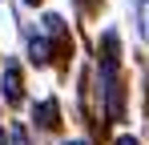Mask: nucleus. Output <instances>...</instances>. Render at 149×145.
I'll return each instance as SVG.
<instances>
[{"mask_svg": "<svg viewBox=\"0 0 149 145\" xmlns=\"http://www.w3.org/2000/svg\"><path fill=\"white\" fill-rule=\"evenodd\" d=\"M137 28H141V36L149 40V0H137Z\"/></svg>", "mask_w": 149, "mask_h": 145, "instance_id": "nucleus-4", "label": "nucleus"}, {"mask_svg": "<svg viewBox=\"0 0 149 145\" xmlns=\"http://www.w3.org/2000/svg\"><path fill=\"white\" fill-rule=\"evenodd\" d=\"M28 52H32V61H36V65H45V61H49V45H45L40 36H32V40H28Z\"/></svg>", "mask_w": 149, "mask_h": 145, "instance_id": "nucleus-3", "label": "nucleus"}, {"mask_svg": "<svg viewBox=\"0 0 149 145\" xmlns=\"http://www.w3.org/2000/svg\"><path fill=\"white\" fill-rule=\"evenodd\" d=\"M65 145H89V141H65Z\"/></svg>", "mask_w": 149, "mask_h": 145, "instance_id": "nucleus-6", "label": "nucleus"}, {"mask_svg": "<svg viewBox=\"0 0 149 145\" xmlns=\"http://www.w3.org/2000/svg\"><path fill=\"white\" fill-rule=\"evenodd\" d=\"M56 117H61V113H56V101H40V105H36V125H40V129H52Z\"/></svg>", "mask_w": 149, "mask_h": 145, "instance_id": "nucleus-2", "label": "nucleus"}, {"mask_svg": "<svg viewBox=\"0 0 149 145\" xmlns=\"http://www.w3.org/2000/svg\"><path fill=\"white\" fill-rule=\"evenodd\" d=\"M117 145H137V141H133V137H117Z\"/></svg>", "mask_w": 149, "mask_h": 145, "instance_id": "nucleus-5", "label": "nucleus"}, {"mask_svg": "<svg viewBox=\"0 0 149 145\" xmlns=\"http://www.w3.org/2000/svg\"><path fill=\"white\" fill-rule=\"evenodd\" d=\"M0 89H4V101H8V105H16V101H20V69H16V61H8V65H4Z\"/></svg>", "mask_w": 149, "mask_h": 145, "instance_id": "nucleus-1", "label": "nucleus"}, {"mask_svg": "<svg viewBox=\"0 0 149 145\" xmlns=\"http://www.w3.org/2000/svg\"><path fill=\"white\" fill-rule=\"evenodd\" d=\"M24 4H40V0H24Z\"/></svg>", "mask_w": 149, "mask_h": 145, "instance_id": "nucleus-7", "label": "nucleus"}]
</instances>
